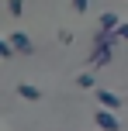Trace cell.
Wrapping results in <instances>:
<instances>
[{
    "mask_svg": "<svg viewBox=\"0 0 128 131\" xmlns=\"http://www.w3.org/2000/svg\"><path fill=\"white\" fill-rule=\"evenodd\" d=\"M94 121H97V124H101L104 131H118V128H121V124H118V117H114V111H111V107H101V111L94 114Z\"/></svg>",
    "mask_w": 128,
    "mask_h": 131,
    "instance_id": "cell-1",
    "label": "cell"
},
{
    "mask_svg": "<svg viewBox=\"0 0 128 131\" xmlns=\"http://www.w3.org/2000/svg\"><path fill=\"white\" fill-rule=\"evenodd\" d=\"M97 104H101V107H111V111H118V107H121V97H114L111 90H97Z\"/></svg>",
    "mask_w": 128,
    "mask_h": 131,
    "instance_id": "cell-2",
    "label": "cell"
},
{
    "mask_svg": "<svg viewBox=\"0 0 128 131\" xmlns=\"http://www.w3.org/2000/svg\"><path fill=\"white\" fill-rule=\"evenodd\" d=\"M11 41H14V48H17V52H35V45H31V38H28V35H21V31H14L11 35Z\"/></svg>",
    "mask_w": 128,
    "mask_h": 131,
    "instance_id": "cell-3",
    "label": "cell"
},
{
    "mask_svg": "<svg viewBox=\"0 0 128 131\" xmlns=\"http://www.w3.org/2000/svg\"><path fill=\"white\" fill-rule=\"evenodd\" d=\"M17 97H24V100H38V97H42V93H38V90H35V86H31V83H17Z\"/></svg>",
    "mask_w": 128,
    "mask_h": 131,
    "instance_id": "cell-4",
    "label": "cell"
},
{
    "mask_svg": "<svg viewBox=\"0 0 128 131\" xmlns=\"http://www.w3.org/2000/svg\"><path fill=\"white\" fill-rule=\"evenodd\" d=\"M118 24H121V21H118V14H104V17H101V31H114Z\"/></svg>",
    "mask_w": 128,
    "mask_h": 131,
    "instance_id": "cell-5",
    "label": "cell"
},
{
    "mask_svg": "<svg viewBox=\"0 0 128 131\" xmlns=\"http://www.w3.org/2000/svg\"><path fill=\"white\" fill-rule=\"evenodd\" d=\"M101 35H107V38H114V41H121V38L128 41V24H118L114 31H101Z\"/></svg>",
    "mask_w": 128,
    "mask_h": 131,
    "instance_id": "cell-6",
    "label": "cell"
},
{
    "mask_svg": "<svg viewBox=\"0 0 128 131\" xmlns=\"http://www.w3.org/2000/svg\"><path fill=\"white\" fill-rule=\"evenodd\" d=\"M76 86H80V90H90V86H94V72H83V76H76Z\"/></svg>",
    "mask_w": 128,
    "mask_h": 131,
    "instance_id": "cell-7",
    "label": "cell"
},
{
    "mask_svg": "<svg viewBox=\"0 0 128 131\" xmlns=\"http://www.w3.org/2000/svg\"><path fill=\"white\" fill-rule=\"evenodd\" d=\"M7 10H11L14 17H21V10H24V4H21V0H7Z\"/></svg>",
    "mask_w": 128,
    "mask_h": 131,
    "instance_id": "cell-8",
    "label": "cell"
},
{
    "mask_svg": "<svg viewBox=\"0 0 128 131\" xmlns=\"http://www.w3.org/2000/svg\"><path fill=\"white\" fill-rule=\"evenodd\" d=\"M73 10H76V14H83V10H87V0H73Z\"/></svg>",
    "mask_w": 128,
    "mask_h": 131,
    "instance_id": "cell-9",
    "label": "cell"
}]
</instances>
